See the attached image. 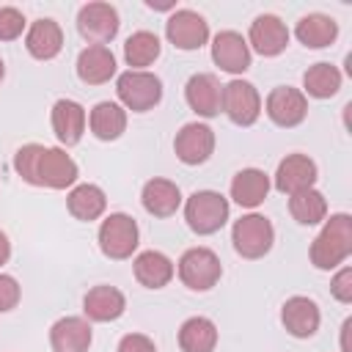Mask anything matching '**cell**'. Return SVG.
<instances>
[{
    "label": "cell",
    "instance_id": "obj_1",
    "mask_svg": "<svg viewBox=\"0 0 352 352\" xmlns=\"http://www.w3.org/2000/svg\"><path fill=\"white\" fill-rule=\"evenodd\" d=\"M14 170L22 176V182L33 187H50V190H66L74 187L80 168L77 162L58 146H41V143H25L14 154Z\"/></svg>",
    "mask_w": 352,
    "mask_h": 352
},
{
    "label": "cell",
    "instance_id": "obj_2",
    "mask_svg": "<svg viewBox=\"0 0 352 352\" xmlns=\"http://www.w3.org/2000/svg\"><path fill=\"white\" fill-rule=\"evenodd\" d=\"M352 253V217L346 212L330 214V220H324L322 231L316 234V239L311 242V264L316 270H336L341 267Z\"/></svg>",
    "mask_w": 352,
    "mask_h": 352
},
{
    "label": "cell",
    "instance_id": "obj_3",
    "mask_svg": "<svg viewBox=\"0 0 352 352\" xmlns=\"http://www.w3.org/2000/svg\"><path fill=\"white\" fill-rule=\"evenodd\" d=\"M228 198L220 195L217 190H195L187 201H184V220L190 226V231L209 236L214 231H220L228 220Z\"/></svg>",
    "mask_w": 352,
    "mask_h": 352
},
{
    "label": "cell",
    "instance_id": "obj_4",
    "mask_svg": "<svg viewBox=\"0 0 352 352\" xmlns=\"http://www.w3.org/2000/svg\"><path fill=\"white\" fill-rule=\"evenodd\" d=\"M116 94H118L124 110L146 113V110L160 104V99H162V80L157 74H151V72L129 69V72L118 74Z\"/></svg>",
    "mask_w": 352,
    "mask_h": 352
},
{
    "label": "cell",
    "instance_id": "obj_5",
    "mask_svg": "<svg viewBox=\"0 0 352 352\" xmlns=\"http://www.w3.org/2000/svg\"><path fill=\"white\" fill-rule=\"evenodd\" d=\"M231 242H234V250L242 256V258H261L272 250V242H275V228L272 223L264 217V214H242L234 228H231Z\"/></svg>",
    "mask_w": 352,
    "mask_h": 352
},
{
    "label": "cell",
    "instance_id": "obj_6",
    "mask_svg": "<svg viewBox=\"0 0 352 352\" xmlns=\"http://www.w3.org/2000/svg\"><path fill=\"white\" fill-rule=\"evenodd\" d=\"M138 236H140L138 223H135L129 214H124V212L107 214V217L102 220V226H99V234H96L99 250H102L107 258H116V261L129 258V256L135 253Z\"/></svg>",
    "mask_w": 352,
    "mask_h": 352
},
{
    "label": "cell",
    "instance_id": "obj_7",
    "mask_svg": "<svg viewBox=\"0 0 352 352\" xmlns=\"http://www.w3.org/2000/svg\"><path fill=\"white\" fill-rule=\"evenodd\" d=\"M223 275V264L209 248H190L179 258V280L192 292H209L217 286Z\"/></svg>",
    "mask_w": 352,
    "mask_h": 352
},
{
    "label": "cell",
    "instance_id": "obj_8",
    "mask_svg": "<svg viewBox=\"0 0 352 352\" xmlns=\"http://www.w3.org/2000/svg\"><path fill=\"white\" fill-rule=\"evenodd\" d=\"M220 110L234 121L236 126H253L261 116V96L253 82L248 80H231L223 85Z\"/></svg>",
    "mask_w": 352,
    "mask_h": 352
},
{
    "label": "cell",
    "instance_id": "obj_9",
    "mask_svg": "<svg viewBox=\"0 0 352 352\" xmlns=\"http://www.w3.org/2000/svg\"><path fill=\"white\" fill-rule=\"evenodd\" d=\"M165 36L176 50H201L209 41V22L190 8H176L165 22Z\"/></svg>",
    "mask_w": 352,
    "mask_h": 352
},
{
    "label": "cell",
    "instance_id": "obj_10",
    "mask_svg": "<svg viewBox=\"0 0 352 352\" xmlns=\"http://www.w3.org/2000/svg\"><path fill=\"white\" fill-rule=\"evenodd\" d=\"M264 110L270 116L272 124L278 126H297L305 121L308 116V96L300 91V88H292V85H278L267 94V102H264Z\"/></svg>",
    "mask_w": 352,
    "mask_h": 352
},
{
    "label": "cell",
    "instance_id": "obj_11",
    "mask_svg": "<svg viewBox=\"0 0 352 352\" xmlns=\"http://www.w3.org/2000/svg\"><path fill=\"white\" fill-rule=\"evenodd\" d=\"M118 11L110 3H85L77 14V30L91 44L113 41L118 33Z\"/></svg>",
    "mask_w": 352,
    "mask_h": 352
},
{
    "label": "cell",
    "instance_id": "obj_12",
    "mask_svg": "<svg viewBox=\"0 0 352 352\" xmlns=\"http://www.w3.org/2000/svg\"><path fill=\"white\" fill-rule=\"evenodd\" d=\"M173 151L184 165H201L214 151V132L209 124L190 121L173 138Z\"/></svg>",
    "mask_w": 352,
    "mask_h": 352
},
{
    "label": "cell",
    "instance_id": "obj_13",
    "mask_svg": "<svg viewBox=\"0 0 352 352\" xmlns=\"http://www.w3.org/2000/svg\"><path fill=\"white\" fill-rule=\"evenodd\" d=\"M248 47H253L258 55L264 58H275L289 47V28L286 22H280V16L275 14H261L250 22L248 30Z\"/></svg>",
    "mask_w": 352,
    "mask_h": 352
},
{
    "label": "cell",
    "instance_id": "obj_14",
    "mask_svg": "<svg viewBox=\"0 0 352 352\" xmlns=\"http://www.w3.org/2000/svg\"><path fill=\"white\" fill-rule=\"evenodd\" d=\"M316 184V162L308 154H289L278 162L275 170V190L283 195L302 192Z\"/></svg>",
    "mask_w": 352,
    "mask_h": 352
},
{
    "label": "cell",
    "instance_id": "obj_15",
    "mask_svg": "<svg viewBox=\"0 0 352 352\" xmlns=\"http://www.w3.org/2000/svg\"><path fill=\"white\" fill-rule=\"evenodd\" d=\"M212 60L220 66V72L242 74L250 66V47L242 33L236 30H220L212 38Z\"/></svg>",
    "mask_w": 352,
    "mask_h": 352
},
{
    "label": "cell",
    "instance_id": "obj_16",
    "mask_svg": "<svg viewBox=\"0 0 352 352\" xmlns=\"http://www.w3.org/2000/svg\"><path fill=\"white\" fill-rule=\"evenodd\" d=\"M280 322L283 327L294 336V338H311L316 330H319V322H322V314H319V305L311 300V297H302V294H294L283 302L280 308Z\"/></svg>",
    "mask_w": 352,
    "mask_h": 352
},
{
    "label": "cell",
    "instance_id": "obj_17",
    "mask_svg": "<svg viewBox=\"0 0 352 352\" xmlns=\"http://www.w3.org/2000/svg\"><path fill=\"white\" fill-rule=\"evenodd\" d=\"M220 96H223V85L217 82L214 74H192L184 85V99L190 104L192 113H198L201 118H214L220 113Z\"/></svg>",
    "mask_w": 352,
    "mask_h": 352
},
{
    "label": "cell",
    "instance_id": "obj_18",
    "mask_svg": "<svg viewBox=\"0 0 352 352\" xmlns=\"http://www.w3.org/2000/svg\"><path fill=\"white\" fill-rule=\"evenodd\" d=\"M50 121H52V132L55 138L63 143V146H77L82 132H85V124H88V116H85V107L74 99H58L52 104V113H50Z\"/></svg>",
    "mask_w": 352,
    "mask_h": 352
},
{
    "label": "cell",
    "instance_id": "obj_19",
    "mask_svg": "<svg viewBox=\"0 0 352 352\" xmlns=\"http://www.w3.org/2000/svg\"><path fill=\"white\" fill-rule=\"evenodd\" d=\"M82 311H85V319L91 322H116L126 311V297L116 286L102 283L88 289V294L82 297Z\"/></svg>",
    "mask_w": 352,
    "mask_h": 352
},
{
    "label": "cell",
    "instance_id": "obj_20",
    "mask_svg": "<svg viewBox=\"0 0 352 352\" xmlns=\"http://www.w3.org/2000/svg\"><path fill=\"white\" fill-rule=\"evenodd\" d=\"M91 338V324L82 316H63L50 327L52 352H88Z\"/></svg>",
    "mask_w": 352,
    "mask_h": 352
},
{
    "label": "cell",
    "instance_id": "obj_21",
    "mask_svg": "<svg viewBox=\"0 0 352 352\" xmlns=\"http://www.w3.org/2000/svg\"><path fill=\"white\" fill-rule=\"evenodd\" d=\"M116 74V55L104 44H88L77 55V77L85 85H102Z\"/></svg>",
    "mask_w": 352,
    "mask_h": 352
},
{
    "label": "cell",
    "instance_id": "obj_22",
    "mask_svg": "<svg viewBox=\"0 0 352 352\" xmlns=\"http://www.w3.org/2000/svg\"><path fill=\"white\" fill-rule=\"evenodd\" d=\"M25 47L36 60H52L63 50V30L55 19H36L25 33Z\"/></svg>",
    "mask_w": 352,
    "mask_h": 352
},
{
    "label": "cell",
    "instance_id": "obj_23",
    "mask_svg": "<svg viewBox=\"0 0 352 352\" xmlns=\"http://www.w3.org/2000/svg\"><path fill=\"white\" fill-rule=\"evenodd\" d=\"M143 209L154 217H170L182 206V190L170 179H148L140 192Z\"/></svg>",
    "mask_w": 352,
    "mask_h": 352
},
{
    "label": "cell",
    "instance_id": "obj_24",
    "mask_svg": "<svg viewBox=\"0 0 352 352\" xmlns=\"http://www.w3.org/2000/svg\"><path fill=\"white\" fill-rule=\"evenodd\" d=\"M132 272H135V280L140 286H146V289H162V286L170 283L176 267H173V261L165 253H160V250H143V253L135 256Z\"/></svg>",
    "mask_w": 352,
    "mask_h": 352
},
{
    "label": "cell",
    "instance_id": "obj_25",
    "mask_svg": "<svg viewBox=\"0 0 352 352\" xmlns=\"http://www.w3.org/2000/svg\"><path fill=\"white\" fill-rule=\"evenodd\" d=\"M267 192H270V176L261 168H242L231 179V198L245 209H256L258 204H264Z\"/></svg>",
    "mask_w": 352,
    "mask_h": 352
},
{
    "label": "cell",
    "instance_id": "obj_26",
    "mask_svg": "<svg viewBox=\"0 0 352 352\" xmlns=\"http://www.w3.org/2000/svg\"><path fill=\"white\" fill-rule=\"evenodd\" d=\"M294 36L302 47L322 50V47H330L338 38V22L327 14H305L294 25Z\"/></svg>",
    "mask_w": 352,
    "mask_h": 352
},
{
    "label": "cell",
    "instance_id": "obj_27",
    "mask_svg": "<svg viewBox=\"0 0 352 352\" xmlns=\"http://www.w3.org/2000/svg\"><path fill=\"white\" fill-rule=\"evenodd\" d=\"M66 206H69L72 217H77L82 223H91V220H96V217L104 214L107 195L96 184H74L69 190V195H66Z\"/></svg>",
    "mask_w": 352,
    "mask_h": 352
},
{
    "label": "cell",
    "instance_id": "obj_28",
    "mask_svg": "<svg viewBox=\"0 0 352 352\" xmlns=\"http://www.w3.org/2000/svg\"><path fill=\"white\" fill-rule=\"evenodd\" d=\"M217 346V324L206 316H190L179 327V349L182 352H214Z\"/></svg>",
    "mask_w": 352,
    "mask_h": 352
},
{
    "label": "cell",
    "instance_id": "obj_29",
    "mask_svg": "<svg viewBox=\"0 0 352 352\" xmlns=\"http://www.w3.org/2000/svg\"><path fill=\"white\" fill-rule=\"evenodd\" d=\"M88 126L99 140H118L126 129V110L118 102H99L88 113Z\"/></svg>",
    "mask_w": 352,
    "mask_h": 352
},
{
    "label": "cell",
    "instance_id": "obj_30",
    "mask_svg": "<svg viewBox=\"0 0 352 352\" xmlns=\"http://www.w3.org/2000/svg\"><path fill=\"white\" fill-rule=\"evenodd\" d=\"M160 52H162V44L151 30H135L124 44V58L138 72H146V66H151L160 58Z\"/></svg>",
    "mask_w": 352,
    "mask_h": 352
},
{
    "label": "cell",
    "instance_id": "obj_31",
    "mask_svg": "<svg viewBox=\"0 0 352 352\" xmlns=\"http://www.w3.org/2000/svg\"><path fill=\"white\" fill-rule=\"evenodd\" d=\"M289 212L300 226H316L327 217V198L316 187H308L302 192L289 195Z\"/></svg>",
    "mask_w": 352,
    "mask_h": 352
},
{
    "label": "cell",
    "instance_id": "obj_32",
    "mask_svg": "<svg viewBox=\"0 0 352 352\" xmlns=\"http://www.w3.org/2000/svg\"><path fill=\"white\" fill-rule=\"evenodd\" d=\"M302 88L314 99H330L341 88V72L333 63H324V60L322 63H314L302 74Z\"/></svg>",
    "mask_w": 352,
    "mask_h": 352
},
{
    "label": "cell",
    "instance_id": "obj_33",
    "mask_svg": "<svg viewBox=\"0 0 352 352\" xmlns=\"http://www.w3.org/2000/svg\"><path fill=\"white\" fill-rule=\"evenodd\" d=\"M25 14L14 6H3L0 8V41H14L22 36L25 30Z\"/></svg>",
    "mask_w": 352,
    "mask_h": 352
},
{
    "label": "cell",
    "instance_id": "obj_34",
    "mask_svg": "<svg viewBox=\"0 0 352 352\" xmlns=\"http://www.w3.org/2000/svg\"><path fill=\"white\" fill-rule=\"evenodd\" d=\"M330 294H333L338 302H344V305L352 302V267L344 264V267L333 275V280H330Z\"/></svg>",
    "mask_w": 352,
    "mask_h": 352
},
{
    "label": "cell",
    "instance_id": "obj_35",
    "mask_svg": "<svg viewBox=\"0 0 352 352\" xmlns=\"http://www.w3.org/2000/svg\"><path fill=\"white\" fill-rule=\"evenodd\" d=\"M19 297H22V289H19L16 278L0 272V314L16 308V305H19Z\"/></svg>",
    "mask_w": 352,
    "mask_h": 352
},
{
    "label": "cell",
    "instance_id": "obj_36",
    "mask_svg": "<svg viewBox=\"0 0 352 352\" xmlns=\"http://www.w3.org/2000/svg\"><path fill=\"white\" fill-rule=\"evenodd\" d=\"M116 352H157V346H154V341H151L148 336H143V333H126V336L118 341Z\"/></svg>",
    "mask_w": 352,
    "mask_h": 352
},
{
    "label": "cell",
    "instance_id": "obj_37",
    "mask_svg": "<svg viewBox=\"0 0 352 352\" xmlns=\"http://www.w3.org/2000/svg\"><path fill=\"white\" fill-rule=\"evenodd\" d=\"M8 258H11V242H8L6 231H0V267H3Z\"/></svg>",
    "mask_w": 352,
    "mask_h": 352
},
{
    "label": "cell",
    "instance_id": "obj_38",
    "mask_svg": "<svg viewBox=\"0 0 352 352\" xmlns=\"http://www.w3.org/2000/svg\"><path fill=\"white\" fill-rule=\"evenodd\" d=\"M349 330H352V319H346L341 324V352H352V346H349Z\"/></svg>",
    "mask_w": 352,
    "mask_h": 352
},
{
    "label": "cell",
    "instance_id": "obj_39",
    "mask_svg": "<svg viewBox=\"0 0 352 352\" xmlns=\"http://www.w3.org/2000/svg\"><path fill=\"white\" fill-rule=\"evenodd\" d=\"M146 6H148V8H160V11H165V8H173V3H154V0H148Z\"/></svg>",
    "mask_w": 352,
    "mask_h": 352
},
{
    "label": "cell",
    "instance_id": "obj_40",
    "mask_svg": "<svg viewBox=\"0 0 352 352\" xmlns=\"http://www.w3.org/2000/svg\"><path fill=\"white\" fill-rule=\"evenodd\" d=\"M6 77V63H3V58H0V80Z\"/></svg>",
    "mask_w": 352,
    "mask_h": 352
}]
</instances>
